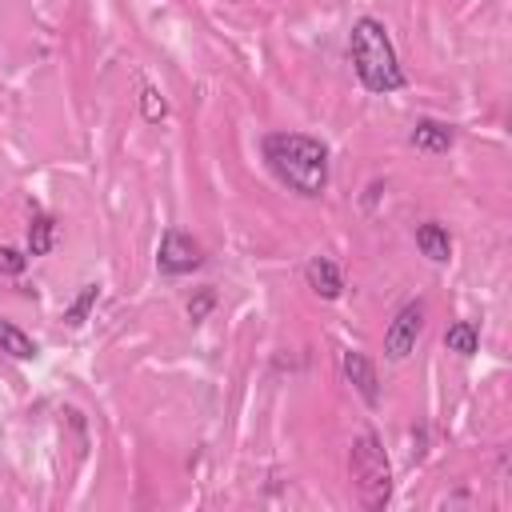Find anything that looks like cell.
Instances as JSON below:
<instances>
[{
	"label": "cell",
	"mask_w": 512,
	"mask_h": 512,
	"mask_svg": "<svg viewBox=\"0 0 512 512\" xmlns=\"http://www.w3.org/2000/svg\"><path fill=\"white\" fill-rule=\"evenodd\" d=\"M0 352H8V356H16V360H36V340L28 336V332H20L12 320H0Z\"/></svg>",
	"instance_id": "10"
},
{
	"label": "cell",
	"mask_w": 512,
	"mask_h": 512,
	"mask_svg": "<svg viewBox=\"0 0 512 512\" xmlns=\"http://www.w3.org/2000/svg\"><path fill=\"white\" fill-rule=\"evenodd\" d=\"M408 140L420 152H448L452 140H456V132H452V124H440V120H416V128H412Z\"/></svg>",
	"instance_id": "8"
},
{
	"label": "cell",
	"mask_w": 512,
	"mask_h": 512,
	"mask_svg": "<svg viewBox=\"0 0 512 512\" xmlns=\"http://www.w3.org/2000/svg\"><path fill=\"white\" fill-rule=\"evenodd\" d=\"M52 244H56V224H52V216L36 212L28 224V256H48Z\"/></svg>",
	"instance_id": "12"
},
{
	"label": "cell",
	"mask_w": 512,
	"mask_h": 512,
	"mask_svg": "<svg viewBox=\"0 0 512 512\" xmlns=\"http://www.w3.org/2000/svg\"><path fill=\"white\" fill-rule=\"evenodd\" d=\"M140 112H144V120H164L168 116V100L152 84H144L140 88Z\"/></svg>",
	"instance_id": "14"
},
{
	"label": "cell",
	"mask_w": 512,
	"mask_h": 512,
	"mask_svg": "<svg viewBox=\"0 0 512 512\" xmlns=\"http://www.w3.org/2000/svg\"><path fill=\"white\" fill-rule=\"evenodd\" d=\"M348 52H352V68H356V76H360V84L368 92L388 96V92H400L404 88V68L396 60V48L388 40V28L376 16H360L352 24Z\"/></svg>",
	"instance_id": "2"
},
{
	"label": "cell",
	"mask_w": 512,
	"mask_h": 512,
	"mask_svg": "<svg viewBox=\"0 0 512 512\" xmlns=\"http://www.w3.org/2000/svg\"><path fill=\"white\" fill-rule=\"evenodd\" d=\"M200 264H204V252H200V244H196L184 228H168V232L160 236L156 268H160L164 276H184V272H192V268H200Z\"/></svg>",
	"instance_id": "5"
},
{
	"label": "cell",
	"mask_w": 512,
	"mask_h": 512,
	"mask_svg": "<svg viewBox=\"0 0 512 512\" xmlns=\"http://www.w3.org/2000/svg\"><path fill=\"white\" fill-rule=\"evenodd\" d=\"M424 332V300H408L384 328V356L388 360H404L416 352V340Z\"/></svg>",
	"instance_id": "4"
},
{
	"label": "cell",
	"mask_w": 512,
	"mask_h": 512,
	"mask_svg": "<svg viewBox=\"0 0 512 512\" xmlns=\"http://www.w3.org/2000/svg\"><path fill=\"white\" fill-rule=\"evenodd\" d=\"M96 300H100V284H84V288L76 292V300L64 308V324H68V328H80V324L92 316Z\"/></svg>",
	"instance_id": "13"
},
{
	"label": "cell",
	"mask_w": 512,
	"mask_h": 512,
	"mask_svg": "<svg viewBox=\"0 0 512 512\" xmlns=\"http://www.w3.org/2000/svg\"><path fill=\"white\" fill-rule=\"evenodd\" d=\"M304 280H308V288H312L320 300H336L340 288H344V276H340V268H336L328 256H312V260L304 264Z\"/></svg>",
	"instance_id": "7"
},
{
	"label": "cell",
	"mask_w": 512,
	"mask_h": 512,
	"mask_svg": "<svg viewBox=\"0 0 512 512\" xmlns=\"http://www.w3.org/2000/svg\"><path fill=\"white\" fill-rule=\"evenodd\" d=\"M348 464H352V484H356L360 504L380 512L392 500V468H388V456H384V444L376 440V432L356 436Z\"/></svg>",
	"instance_id": "3"
},
{
	"label": "cell",
	"mask_w": 512,
	"mask_h": 512,
	"mask_svg": "<svg viewBox=\"0 0 512 512\" xmlns=\"http://www.w3.org/2000/svg\"><path fill=\"white\" fill-rule=\"evenodd\" d=\"M212 308H216V292H212V288H200V292L188 300V320H192V324H200Z\"/></svg>",
	"instance_id": "15"
},
{
	"label": "cell",
	"mask_w": 512,
	"mask_h": 512,
	"mask_svg": "<svg viewBox=\"0 0 512 512\" xmlns=\"http://www.w3.org/2000/svg\"><path fill=\"white\" fill-rule=\"evenodd\" d=\"M24 268H28V256L8 248V244H0V276H20Z\"/></svg>",
	"instance_id": "16"
},
{
	"label": "cell",
	"mask_w": 512,
	"mask_h": 512,
	"mask_svg": "<svg viewBox=\"0 0 512 512\" xmlns=\"http://www.w3.org/2000/svg\"><path fill=\"white\" fill-rule=\"evenodd\" d=\"M340 368H344L348 384L360 392V400H364L368 408H376V404H380V380H376L372 360H368L364 352H356V348H344V352H340Z\"/></svg>",
	"instance_id": "6"
},
{
	"label": "cell",
	"mask_w": 512,
	"mask_h": 512,
	"mask_svg": "<svg viewBox=\"0 0 512 512\" xmlns=\"http://www.w3.org/2000/svg\"><path fill=\"white\" fill-rule=\"evenodd\" d=\"M268 168L300 196H320L328 188V144L304 132H268L264 136Z\"/></svg>",
	"instance_id": "1"
},
{
	"label": "cell",
	"mask_w": 512,
	"mask_h": 512,
	"mask_svg": "<svg viewBox=\"0 0 512 512\" xmlns=\"http://www.w3.org/2000/svg\"><path fill=\"white\" fill-rule=\"evenodd\" d=\"M444 348L456 352V356H472V352L480 348V332H476V324H472V320H456V324H448V332H444Z\"/></svg>",
	"instance_id": "11"
},
{
	"label": "cell",
	"mask_w": 512,
	"mask_h": 512,
	"mask_svg": "<svg viewBox=\"0 0 512 512\" xmlns=\"http://www.w3.org/2000/svg\"><path fill=\"white\" fill-rule=\"evenodd\" d=\"M416 248H420L432 264H448V256H452V236H448V228H444V224L428 220V224H420V228H416Z\"/></svg>",
	"instance_id": "9"
}]
</instances>
